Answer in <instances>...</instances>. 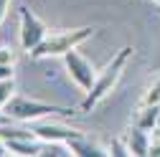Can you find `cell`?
Masks as SVG:
<instances>
[{"instance_id": "1", "label": "cell", "mask_w": 160, "mask_h": 157, "mask_svg": "<svg viewBox=\"0 0 160 157\" xmlns=\"http://www.w3.org/2000/svg\"><path fill=\"white\" fill-rule=\"evenodd\" d=\"M130 58H132V46H122V48L112 56V61L97 74L94 86L87 91L84 102H82V112H92V109L117 86V81H119V76H122V71H125V66H127Z\"/></svg>"}, {"instance_id": "2", "label": "cell", "mask_w": 160, "mask_h": 157, "mask_svg": "<svg viewBox=\"0 0 160 157\" xmlns=\"http://www.w3.org/2000/svg\"><path fill=\"white\" fill-rule=\"evenodd\" d=\"M3 112L15 122H36V119H43V117H74L76 114L74 107H58L48 102L28 99V96H13Z\"/></svg>"}, {"instance_id": "3", "label": "cell", "mask_w": 160, "mask_h": 157, "mask_svg": "<svg viewBox=\"0 0 160 157\" xmlns=\"http://www.w3.org/2000/svg\"><path fill=\"white\" fill-rule=\"evenodd\" d=\"M94 33H97L94 26L71 28V31H61V33H48L28 56L36 58V61H38V58H48V56H64V53H69L71 48L82 46L84 41H89Z\"/></svg>"}, {"instance_id": "4", "label": "cell", "mask_w": 160, "mask_h": 157, "mask_svg": "<svg viewBox=\"0 0 160 157\" xmlns=\"http://www.w3.org/2000/svg\"><path fill=\"white\" fill-rule=\"evenodd\" d=\"M18 18H21V48L26 53H31L48 36V28H46V23L41 21V18H38L31 8H26V5L18 8Z\"/></svg>"}, {"instance_id": "5", "label": "cell", "mask_w": 160, "mask_h": 157, "mask_svg": "<svg viewBox=\"0 0 160 157\" xmlns=\"http://www.w3.org/2000/svg\"><path fill=\"white\" fill-rule=\"evenodd\" d=\"M64 66H66V74L71 76V81L82 89V91H89L97 81V71L92 66L89 58H84L76 48H71L69 53H64Z\"/></svg>"}, {"instance_id": "6", "label": "cell", "mask_w": 160, "mask_h": 157, "mask_svg": "<svg viewBox=\"0 0 160 157\" xmlns=\"http://www.w3.org/2000/svg\"><path fill=\"white\" fill-rule=\"evenodd\" d=\"M33 134L46 145H66L69 140H76V137H84L82 129H74L66 124H51V122H41L33 127Z\"/></svg>"}, {"instance_id": "7", "label": "cell", "mask_w": 160, "mask_h": 157, "mask_svg": "<svg viewBox=\"0 0 160 157\" xmlns=\"http://www.w3.org/2000/svg\"><path fill=\"white\" fill-rule=\"evenodd\" d=\"M64 147H66L69 155H79V157H107L109 155L107 147H102L99 142H92L87 134L84 137H76V140H69Z\"/></svg>"}, {"instance_id": "8", "label": "cell", "mask_w": 160, "mask_h": 157, "mask_svg": "<svg viewBox=\"0 0 160 157\" xmlns=\"http://www.w3.org/2000/svg\"><path fill=\"white\" fill-rule=\"evenodd\" d=\"M132 124L145 129V132H155L160 127V104H142L140 112L135 114Z\"/></svg>"}, {"instance_id": "9", "label": "cell", "mask_w": 160, "mask_h": 157, "mask_svg": "<svg viewBox=\"0 0 160 157\" xmlns=\"http://www.w3.org/2000/svg\"><path fill=\"white\" fill-rule=\"evenodd\" d=\"M125 142L130 147V155H137V157H145L150 155V134L145 129H140V127H130L127 129V137H125Z\"/></svg>"}, {"instance_id": "10", "label": "cell", "mask_w": 160, "mask_h": 157, "mask_svg": "<svg viewBox=\"0 0 160 157\" xmlns=\"http://www.w3.org/2000/svg\"><path fill=\"white\" fill-rule=\"evenodd\" d=\"M13 91H15V81L13 78H3L0 81V109H5V104L13 99Z\"/></svg>"}, {"instance_id": "11", "label": "cell", "mask_w": 160, "mask_h": 157, "mask_svg": "<svg viewBox=\"0 0 160 157\" xmlns=\"http://www.w3.org/2000/svg\"><path fill=\"white\" fill-rule=\"evenodd\" d=\"M107 150H109V155H112V157H125V155H130L127 142H125V140H119V137H114V140H109V142H107Z\"/></svg>"}, {"instance_id": "12", "label": "cell", "mask_w": 160, "mask_h": 157, "mask_svg": "<svg viewBox=\"0 0 160 157\" xmlns=\"http://www.w3.org/2000/svg\"><path fill=\"white\" fill-rule=\"evenodd\" d=\"M142 104H160V78L148 86V91L142 96Z\"/></svg>"}, {"instance_id": "13", "label": "cell", "mask_w": 160, "mask_h": 157, "mask_svg": "<svg viewBox=\"0 0 160 157\" xmlns=\"http://www.w3.org/2000/svg\"><path fill=\"white\" fill-rule=\"evenodd\" d=\"M3 78H13V64H0V81Z\"/></svg>"}, {"instance_id": "14", "label": "cell", "mask_w": 160, "mask_h": 157, "mask_svg": "<svg viewBox=\"0 0 160 157\" xmlns=\"http://www.w3.org/2000/svg\"><path fill=\"white\" fill-rule=\"evenodd\" d=\"M0 64H13V51L10 48H0Z\"/></svg>"}, {"instance_id": "15", "label": "cell", "mask_w": 160, "mask_h": 157, "mask_svg": "<svg viewBox=\"0 0 160 157\" xmlns=\"http://www.w3.org/2000/svg\"><path fill=\"white\" fill-rule=\"evenodd\" d=\"M8 5H10V0H0V23H3V18L8 13Z\"/></svg>"}, {"instance_id": "16", "label": "cell", "mask_w": 160, "mask_h": 157, "mask_svg": "<svg viewBox=\"0 0 160 157\" xmlns=\"http://www.w3.org/2000/svg\"><path fill=\"white\" fill-rule=\"evenodd\" d=\"M5 155H10V150H8L5 140H0V157H5Z\"/></svg>"}, {"instance_id": "17", "label": "cell", "mask_w": 160, "mask_h": 157, "mask_svg": "<svg viewBox=\"0 0 160 157\" xmlns=\"http://www.w3.org/2000/svg\"><path fill=\"white\" fill-rule=\"evenodd\" d=\"M8 122H13V119H10V117H8L3 109H0V127H3V124H8Z\"/></svg>"}, {"instance_id": "18", "label": "cell", "mask_w": 160, "mask_h": 157, "mask_svg": "<svg viewBox=\"0 0 160 157\" xmlns=\"http://www.w3.org/2000/svg\"><path fill=\"white\" fill-rule=\"evenodd\" d=\"M155 13H158V15H160V5H155Z\"/></svg>"}]
</instances>
